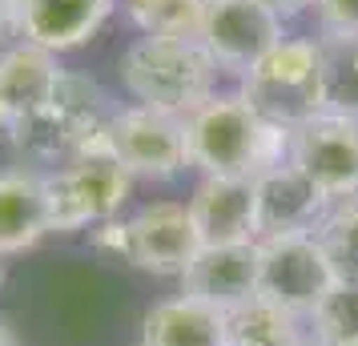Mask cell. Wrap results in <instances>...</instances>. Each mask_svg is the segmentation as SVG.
I'll return each instance as SVG.
<instances>
[{
	"mask_svg": "<svg viewBox=\"0 0 358 346\" xmlns=\"http://www.w3.org/2000/svg\"><path fill=\"white\" fill-rule=\"evenodd\" d=\"M290 165L302 169L330 201L358 194V121L342 113H318L290 137Z\"/></svg>",
	"mask_w": 358,
	"mask_h": 346,
	"instance_id": "ba28073f",
	"label": "cell"
},
{
	"mask_svg": "<svg viewBox=\"0 0 358 346\" xmlns=\"http://www.w3.org/2000/svg\"><path fill=\"white\" fill-rule=\"evenodd\" d=\"M298 346H330V343H322L318 334H310V338H302V343H298Z\"/></svg>",
	"mask_w": 358,
	"mask_h": 346,
	"instance_id": "83f0119b",
	"label": "cell"
},
{
	"mask_svg": "<svg viewBox=\"0 0 358 346\" xmlns=\"http://www.w3.org/2000/svg\"><path fill=\"white\" fill-rule=\"evenodd\" d=\"M0 278H4V258H0Z\"/></svg>",
	"mask_w": 358,
	"mask_h": 346,
	"instance_id": "f1b7e54d",
	"label": "cell"
},
{
	"mask_svg": "<svg viewBox=\"0 0 358 346\" xmlns=\"http://www.w3.org/2000/svg\"><path fill=\"white\" fill-rule=\"evenodd\" d=\"M326 69V109L358 121V36H318Z\"/></svg>",
	"mask_w": 358,
	"mask_h": 346,
	"instance_id": "ac0fdd59",
	"label": "cell"
},
{
	"mask_svg": "<svg viewBox=\"0 0 358 346\" xmlns=\"http://www.w3.org/2000/svg\"><path fill=\"white\" fill-rule=\"evenodd\" d=\"M52 233H73L85 226H101L121 214L133 194V173L109 149H85L73 161L45 173Z\"/></svg>",
	"mask_w": 358,
	"mask_h": 346,
	"instance_id": "277c9868",
	"label": "cell"
},
{
	"mask_svg": "<svg viewBox=\"0 0 358 346\" xmlns=\"http://www.w3.org/2000/svg\"><path fill=\"white\" fill-rule=\"evenodd\" d=\"M61 73L65 69L57 65V57L29 45V41H17V45H8L0 52V97L8 105L13 121L45 109L52 101V93H57Z\"/></svg>",
	"mask_w": 358,
	"mask_h": 346,
	"instance_id": "2e32d148",
	"label": "cell"
},
{
	"mask_svg": "<svg viewBox=\"0 0 358 346\" xmlns=\"http://www.w3.org/2000/svg\"><path fill=\"white\" fill-rule=\"evenodd\" d=\"M117 0H17V36L45 52H73L89 45L109 20Z\"/></svg>",
	"mask_w": 358,
	"mask_h": 346,
	"instance_id": "7c38bea8",
	"label": "cell"
},
{
	"mask_svg": "<svg viewBox=\"0 0 358 346\" xmlns=\"http://www.w3.org/2000/svg\"><path fill=\"white\" fill-rule=\"evenodd\" d=\"M121 85L145 109L185 117L213 97L222 69L197 36H137L121 52Z\"/></svg>",
	"mask_w": 358,
	"mask_h": 346,
	"instance_id": "7a4b0ae2",
	"label": "cell"
},
{
	"mask_svg": "<svg viewBox=\"0 0 358 346\" xmlns=\"http://www.w3.org/2000/svg\"><path fill=\"white\" fill-rule=\"evenodd\" d=\"M298 314L282 310L266 298H250L226 314V346H298L306 334L298 330Z\"/></svg>",
	"mask_w": 358,
	"mask_h": 346,
	"instance_id": "e0dca14e",
	"label": "cell"
},
{
	"mask_svg": "<svg viewBox=\"0 0 358 346\" xmlns=\"http://www.w3.org/2000/svg\"><path fill=\"white\" fill-rule=\"evenodd\" d=\"M282 36V20L254 0H206L197 29V41L213 57V65L238 77H245Z\"/></svg>",
	"mask_w": 358,
	"mask_h": 346,
	"instance_id": "52a82bcc",
	"label": "cell"
},
{
	"mask_svg": "<svg viewBox=\"0 0 358 346\" xmlns=\"http://www.w3.org/2000/svg\"><path fill=\"white\" fill-rule=\"evenodd\" d=\"M330 198L290 161L274 165L254 178V230L262 238L282 233H318Z\"/></svg>",
	"mask_w": 358,
	"mask_h": 346,
	"instance_id": "30bf717a",
	"label": "cell"
},
{
	"mask_svg": "<svg viewBox=\"0 0 358 346\" xmlns=\"http://www.w3.org/2000/svg\"><path fill=\"white\" fill-rule=\"evenodd\" d=\"M0 346H17V338H13V330L4 326V322H0Z\"/></svg>",
	"mask_w": 358,
	"mask_h": 346,
	"instance_id": "4316f807",
	"label": "cell"
},
{
	"mask_svg": "<svg viewBox=\"0 0 358 346\" xmlns=\"http://www.w3.org/2000/svg\"><path fill=\"white\" fill-rule=\"evenodd\" d=\"M8 125H13V113H8V105L0 97V133H8Z\"/></svg>",
	"mask_w": 358,
	"mask_h": 346,
	"instance_id": "484cf974",
	"label": "cell"
},
{
	"mask_svg": "<svg viewBox=\"0 0 358 346\" xmlns=\"http://www.w3.org/2000/svg\"><path fill=\"white\" fill-rule=\"evenodd\" d=\"M290 129H282L242 97L213 93L201 109L185 117L189 165L201 178H258L274 165L290 161Z\"/></svg>",
	"mask_w": 358,
	"mask_h": 346,
	"instance_id": "6da1fadb",
	"label": "cell"
},
{
	"mask_svg": "<svg viewBox=\"0 0 358 346\" xmlns=\"http://www.w3.org/2000/svg\"><path fill=\"white\" fill-rule=\"evenodd\" d=\"M310 8L322 36H358V0H314Z\"/></svg>",
	"mask_w": 358,
	"mask_h": 346,
	"instance_id": "7402d4cb",
	"label": "cell"
},
{
	"mask_svg": "<svg viewBox=\"0 0 358 346\" xmlns=\"http://www.w3.org/2000/svg\"><path fill=\"white\" fill-rule=\"evenodd\" d=\"M318 238H322L338 278L358 282V194L355 198H342V201H330L322 226H318Z\"/></svg>",
	"mask_w": 358,
	"mask_h": 346,
	"instance_id": "44dd1931",
	"label": "cell"
},
{
	"mask_svg": "<svg viewBox=\"0 0 358 346\" xmlns=\"http://www.w3.org/2000/svg\"><path fill=\"white\" fill-rule=\"evenodd\" d=\"M197 250L201 238L185 201H149L129 217V266L145 274L181 278Z\"/></svg>",
	"mask_w": 358,
	"mask_h": 346,
	"instance_id": "9c48e42d",
	"label": "cell"
},
{
	"mask_svg": "<svg viewBox=\"0 0 358 346\" xmlns=\"http://www.w3.org/2000/svg\"><path fill=\"white\" fill-rule=\"evenodd\" d=\"M17 36V0H0V45Z\"/></svg>",
	"mask_w": 358,
	"mask_h": 346,
	"instance_id": "d4e9b609",
	"label": "cell"
},
{
	"mask_svg": "<svg viewBox=\"0 0 358 346\" xmlns=\"http://www.w3.org/2000/svg\"><path fill=\"white\" fill-rule=\"evenodd\" d=\"M338 282L318 233H282L258 242V298L310 318Z\"/></svg>",
	"mask_w": 358,
	"mask_h": 346,
	"instance_id": "5b68a950",
	"label": "cell"
},
{
	"mask_svg": "<svg viewBox=\"0 0 358 346\" xmlns=\"http://www.w3.org/2000/svg\"><path fill=\"white\" fill-rule=\"evenodd\" d=\"M201 246L258 242L254 230V182L250 178H201L185 201Z\"/></svg>",
	"mask_w": 358,
	"mask_h": 346,
	"instance_id": "4fadbf2b",
	"label": "cell"
},
{
	"mask_svg": "<svg viewBox=\"0 0 358 346\" xmlns=\"http://www.w3.org/2000/svg\"><path fill=\"white\" fill-rule=\"evenodd\" d=\"M181 294L210 302L213 310H238L258 298V242L238 246H201L189 270L181 274Z\"/></svg>",
	"mask_w": 358,
	"mask_h": 346,
	"instance_id": "8fae6325",
	"label": "cell"
},
{
	"mask_svg": "<svg viewBox=\"0 0 358 346\" xmlns=\"http://www.w3.org/2000/svg\"><path fill=\"white\" fill-rule=\"evenodd\" d=\"M314 334L330 346H358V282L338 278L334 290L318 302V310L310 314Z\"/></svg>",
	"mask_w": 358,
	"mask_h": 346,
	"instance_id": "ffe728a7",
	"label": "cell"
},
{
	"mask_svg": "<svg viewBox=\"0 0 358 346\" xmlns=\"http://www.w3.org/2000/svg\"><path fill=\"white\" fill-rule=\"evenodd\" d=\"M242 97L266 121L290 133L302 129L306 121L326 113L322 45L314 36H282L242 77Z\"/></svg>",
	"mask_w": 358,
	"mask_h": 346,
	"instance_id": "3957f363",
	"label": "cell"
},
{
	"mask_svg": "<svg viewBox=\"0 0 358 346\" xmlns=\"http://www.w3.org/2000/svg\"><path fill=\"white\" fill-rule=\"evenodd\" d=\"M141 346H226V314L189 294L162 298L141 322Z\"/></svg>",
	"mask_w": 358,
	"mask_h": 346,
	"instance_id": "9a60e30c",
	"label": "cell"
},
{
	"mask_svg": "<svg viewBox=\"0 0 358 346\" xmlns=\"http://www.w3.org/2000/svg\"><path fill=\"white\" fill-rule=\"evenodd\" d=\"M93 250L113 258V262H129V222H101L93 226Z\"/></svg>",
	"mask_w": 358,
	"mask_h": 346,
	"instance_id": "603a6c76",
	"label": "cell"
},
{
	"mask_svg": "<svg viewBox=\"0 0 358 346\" xmlns=\"http://www.w3.org/2000/svg\"><path fill=\"white\" fill-rule=\"evenodd\" d=\"M254 4H262V8L278 20H290V17H298V13H306L314 0H254Z\"/></svg>",
	"mask_w": 358,
	"mask_h": 346,
	"instance_id": "cb8c5ba5",
	"label": "cell"
},
{
	"mask_svg": "<svg viewBox=\"0 0 358 346\" xmlns=\"http://www.w3.org/2000/svg\"><path fill=\"white\" fill-rule=\"evenodd\" d=\"M52 233L49 194L41 169H4L0 173V258L33 250L41 238Z\"/></svg>",
	"mask_w": 358,
	"mask_h": 346,
	"instance_id": "5bb4252c",
	"label": "cell"
},
{
	"mask_svg": "<svg viewBox=\"0 0 358 346\" xmlns=\"http://www.w3.org/2000/svg\"><path fill=\"white\" fill-rule=\"evenodd\" d=\"M105 145L133 178H149V182H173L189 165L185 121L145 105L117 109L105 129Z\"/></svg>",
	"mask_w": 358,
	"mask_h": 346,
	"instance_id": "8992f818",
	"label": "cell"
},
{
	"mask_svg": "<svg viewBox=\"0 0 358 346\" xmlns=\"http://www.w3.org/2000/svg\"><path fill=\"white\" fill-rule=\"evenodd\" d=\"M141 36H197L206 0H117Z\"/></svg>",
	"mask_w": 358,
	"mask_h": 346,
	"instance_id": "d6986e66",
	"label": "cell"
}]
</instances>
